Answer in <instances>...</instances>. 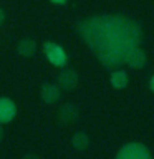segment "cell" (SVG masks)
<instances>
[{"label": "cell", "mask_w": 154, "mask_h": 159, "mask_svg": "<svg viewBox=\"0 0 154 159\" xmlns=\"http://www.w3.org/2000/svg\"><path fill=\"white\" fill-rule=\"evenodd\" d=\"M2 138H3V131H2V128H0V141H2Z\"/></svg>", "instance_id": "obj_16"}, {"label": "cell", "mask_w": 154, "mask_h": 159, "mask_svg": "<svg viewBox=\"0 0 154 159\" xmlns=\"http://www.w3.org/2000/svg\"><path fill=\"white\" fill-rule=\"evenodd\" d=\"M43 52L45 57L48 58V61L55 65V66H65L66 65V52L60 47V45L53 43V42H47L43 45Z\"/></svg>", "instance_id": "obj_3"}, {"label": "cell", "mask_w": 154, "mask_h": 159, "mask_svg": "<svg viewBox=\"0 0 154 159\" xmlns=\"http://www.w3.org/2000/svg\"><path fill=\"white\" fill-rule=\"evenodd\" d=\"M22 159H40V157L37 156V154H25Z\"/></svg>", "instance_id": "obj_13"}, {"label": "cell", "mask_w": 154, "mask_h": 159, "mask_svg": "<svg viewBox=\"0 0 154 159\" xmlns=\"http://www.w3.org/2000/svg\"><path fill=\"white\" fill-rule=\"evenodd\" d=\"M79 118V109L73 103H65L58 108V121L61 124H73Z\"/></svg>", "instance_id": "obj_6"}, {"label": "cell", "mask_w": 154, "mask_h": 159, "mask_svg": "<svg viewBox=\"0 0 154 159\" xmlns=\"http://www.w3.org/2000/svg\"><path fill=\"white\" fill-rule=\"evenodd\" d=\"M109 83H111L113 88L116 89H124L129 83V78H128V73L124 70H114L109 76Z\"/></svg>", "instance_id": "obj_10"}, {"label": "cell", "mask_w": 154, "mask_h": 159, "mask_svg": "<svg viewBox=\"0 0 154 159\" xmlns=\"http://www.w3.org/2000/svg\"><path fill=\"white\" fill-rule=\"evenodd\" d=\"M78 32L108 70L123 65L124 53L143 42V30L139 23L124 15L89 17L79 22Z\"/></svg>", "instance_id": "obj_1"}, {"label": "cell", "mask_w": 154, "mask_h": 159, "mask_svg": "<svg viewBox=\"0 0 154 159\" xmlns=\"http://www.w3.org/2000/svg\"><path fill=\"white\" fill-rule=\"evenodd\" d=\"M57 80H58V86L61 89H65V91H73L79 83V75H78V71H75L71 68H65L58 73Z\"/></svg>", "instance_id": "obj_5"}, {"label": "cell", "mask_w": 154, "mask_h": 159, "mask_svg": "<svg viewBox=\"0 0 154 159\" xmlns=\"http://www.w3.org/2000/svg\"><path fill=\"white\" fill-rule=\"evenodd\" d=\"M149 88H151V91L154 93V76L151 78V81H149Z\"/></svg>", "instance_id": "obj_15"}, {"label": "cell", "mask_w": 154, "mask_h": 159, "mask_svg": "<svg viewBox=\"0 0 154 159\" xmlns=\"http://www.w3.org/2000/svg\"><path fill=\"white\" fill-rule=\"evenodd\" d=\"M116 159H152L149 149L141 143H128L119 149Z\"/></svg>", "instance_id": "obj_2"}, {"label": "cell", "mask_w": 154, "mask_h": 159, "mask_svg": "<svg viewBox=\"0 0 154 159\" xmlns=\"http://www.w3.org/2000/svg\"><path fill=\"white\" fill-rule=\"evenodd\" d=\"M37 42L33 38H22L17 45V53L23 58H32L37 53Z\"/></svg>", "instance_id": "obj_9"}, {"label": "cell", "mask_w": 154, "mask_h": 159, "mask_svg": "<svg viewBox=\"0 0 154 159\" xmlns=\"http://www.w3.org/2000/svg\"><path fill=\"white\" fill-rule=\"evenodd\" d=\"M5 18H7V15H5V10L0 7V27L3 25V22H5Z\"/></svg>", "instance_id": "obj_12"}, {"label": "cell", "mask_w": 154, "mask_h": 159, "mask_svg": "<svg viewBox=\"0 0 154 159\" xmlns=\"http://www.w3.org/2000/svg\"><path fill=\"white\" fill-rule=\"evenodd\" d=\"M17 114V106L10 98H0V123H10Z\"/></svg>", "instance_id": "obj_8"}, {"label": "cell", "mask_w": 154, "mask_h": 159, "mask_svg": "<svg viewBox=\"0 0 154 159\" xmlns=\"http://www.w3.org/2000/svg\"><path fill=\"white\" fill-rule=\"evenodd\" d=\"M50 2H53V3H57V5H63V3H66L68 0H50Z\"/></svg>", "instance_id": "obj_14"}, {"label": "cell", "mask_w": 154, "mask_h": 159, "mask_svg": "<svg viewBox=\"0 0 154 159\" xmlns=\"http://www.w3.org/2000/svg\"><path fill=\"white\" fill-rule=\"evenodd\" d=\"M89 136L84 131H78L71 136V146L78 151H84V149L89 148Z\"/></svg>", "instance_id": "obj_11"}, {"label": "cell", "mask_w": 154, "mask_h": 159, "mask_svg": "<svg viewBox=\"0 0 154 159\" xmlns=\"http://www.w3.org/2000/svg\"><path fill=\"white\" fill-rule=\"evenodd\" d=\"M124 63L128 65V66H131L134 70H138V68H143L144 65L147 63V55L146 52L139 47H133V48H129L126 53H124Z\"/></svg>", "instance_id": "obj_4"}, {"label": "cell", "mask_w": 154, "mask_h": 159, "mask_svg": "<svg viewBox=\"0 0 154 159\" xmlns=\"http://www.w3.org/2000/svg\"><path fill=\"white\" fill-rule=\"evenodd\" d=\"M40 96L47 104H55L61 96V89H60L58 84L53 83H47L40 88Z\"/></svg>", "instance_id": "obj_7"}]
</instances>
